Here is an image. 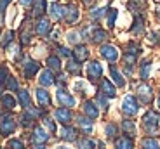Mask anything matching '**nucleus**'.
I'll use <instances>...</instances> for the list:
<instances>
[{
  "mask_svg": "<svg viewBox=\"0 0 160 149\" xmlns=\"http://www.w3.org/2000/svg\"><path fill=\"white\" fill-rule=\"evenodd\" d=\"M72 56H73V59L78 61V63L87 61L89 59V49H87V45H82V44L75 45V49L72 50Z\"/></svg>",
  "mask_w": 160,
  "mask_h": 149,
  "instance_id": "nucleus-14",
  "label": "nucleus"
},
{
  "mask_svg": "<svg viewBox=\"0 0 160 149\" xmlns=\"http://www.w3.org/2000/svg\"><path fill=\"white\" fill-rule=\"evenodd\" d=\"M42 121H44V125L49 128V132H56V123H54V121H52L51 118H47V116H45Z\"/></svg>",
  "mask_w": 160,
  "mask_h": 149,
  "instance_id": "nucleus-43",
  "label": "nucleus"
},
{
  "mask_svg": "<svg viewBox=\"0 0 160 149\" xmlns=\"http://www.w3.org/2000/svg\"><path fill=\"white\" fill-rule=\"evenodd\" d=\"M141 146H143V149H160V144L158 141H155V139L148 137V139H143V142H141Z\"/></svg>",
  "mask_w": 160,
  "mask_h": 149,
  "instance_id": "nucleus-32",
  "label": "nucleus"
},
{
  "mask_svg": "<svg viewBox=\"0 0 160 149\" xmlns=\"http://www.w3.org/2000/svg\"><path fill=\"white\" fill-rule=\"evenodd\" d=\"M122 128H124V132L129 133V135H134V133H136V125H134L132 120H124L122 121Z\"/></svg>",
  "mask_w": 160,
  "mask_h": 149,
  "instance_id": "nucleus-31",
  "label": "nucleus"
},
{
  "mask_svg": "<svg viewBox=\"0 0 160 149\" xmlns=\"http://www.w3.org/2000/svg\"><path fill=\"white\" fill-rule=\"evenodd\" d=\"M138 97H139V101L143 102V104H150L152 99H153V94H152L150 85H146V83L138 85Z\"/></svg>",
  "mask_w": 160,
  "mask_h": 149,
  "instance_id": "nucleus-11",
  "label": "nucleus"
},
{
  "mask_svg": "<svg viewBox=\"0 0 160 149\" xmlns=\"http://www.w3.org/2000/svg\"><path fill=\"white\" fill-rule=\"evenodd\" d=\"M0 24H2V11H0Z\"/></svg>",
  "mask_w": 160,
  "mask_h": 149,
  "instance_id": "nucleus-52",
  "label": "nucleus"
},
{
  "mask_svg": "<svg viewBox=\"0 0 160 149\" xmlns=\"http://www.w3.org/2000/svg\"><path fill=\"white\" fill-rule=\"evenodd\" d=\"M99 92L104 97H115L117 95V89L113 87V83L108 78H101L99 80Z\"/></svg>",
  "mask_w": 160,
  "mask_h": 149,
  "instance_id": "nucleus-12",
  "label": "nucleus"
},
{
  "mask_svg": "<svg viewBox=\"0 0 160 149\" xmlns=\"http://www.w3.org/2000/svg\"><path fill=\"white\" fill-rule=\"evenodd\" d=\"M66 69H68L70 75H75V77H78L80 73H82V66H80L78 61H68V64H66Z\"/></svg>",
  "mask_w": 160,
  "mask_h": 149,
  "instance_id": "nucleus-28",
  "label": "nucleus"
},
{
  "mask_svg": "<svg viewBox=\"0 0 160 149\" xmlns=\"http://www.w3.org/2000/svg\"><path fill=\"white\" fill-rule=\"evenodd\" d=\"M77 125L84 133H91L92 132V120L89 116H78L77 118Z\"/></svg>",
  "mask_w": 160,
  "mask_h": 149,
  "instance_id": "nucleus-21",
  "label": "nucleus"
},
{
  "mask_svg": "<svg viewBox=\"0 0 160 149\" xmlns=\"http://www.w3.org/2000/svg\"><path fill=\"white\" fill-rule=\"evenodd\" d=\"M104 132H106L108 137H115V135H117V125H115V123H108L106 128H104Z\"/></svg>",
  "mask_w": 160,
  "mask_h": 149,
  "instance_id": "nucleus-41",
  "label": "nucleus"
},
{
  "mask_svg": "<svg viewBox=\"0 0 160 149\" xmlns=\"http://www.w3.org/2000/svg\"><path fill=\"white\" fill-rule=\"evenodd\" d=\"M84 2H85V4H89V2H91V0H84Z\"/></svg>",
  "mask_w": 160,
  "mask_h": 149,
  "instance_id": "nucleus-53",
  "label": "nucleus"
},
{
  "mask_svg": "<svg viewBox=\"0 0 160 149\" xmlns=\"http://www.w3.org/2000/svg\"><path fill=\"white\" fill-rule=\"evenodd\" d=\"M14 130H16V120H14V116L5 114V116L0 118V135L9 137L11 133H14Z\"/></svg>",
  "mask_w": 160,
  "mask_h": 149,
  "instance_id": "nucleus-2",
  "label": "nucleus"
},
{
  "mask_svg": "<svg viewBox=\"0 0 160 149\" xmlns=\"http://www.w3.org/2000/svg\"><path fill=\"white\" fill-rule=\"evenodd\" d=\"M61 139H64V141H75L77 139V130L75 128H72V127H68V125H64L63 128H61Z\"/></svg>",
  "mask_w": 160,
  "mask_h": 149,
  "instance_id": "nucleus-24",
  "label": "nucleus"
},
{
  "mask_svg": "<svg viewBox=\"0 0 160 149\" xmlns=\"http://www.w3.org/2000/svg\"><path fill=\"white\" fill-rule=\"evenodd\" d=\"M104 14V9L103 7H94L91 12H89V16H91V19H99L101 16Z\"/></svg>",
  "mask_w": 160,
  "mask_h": 149,
  "instance_id": "nucleus-39",
  "label": "nucleus"
},
{
  "mask_svg": "<svg viewBox=\"0 0 160 149\" xmlns=\"http://www.w3.org/2000/svg\"><path fill=\"white\" fill-rule=\"evenodd\" d=\"M7 146H9V149H24L23 142H21V141H18V139H11Z\"/></svg>",
  "mask_w": 160,
  "mask_h": 149,
  "instance_id": "nucleus-42",
  "label": "nucleus"
},
{
  "mask_svg": "<svg viewBox=\"0 0 160 149\" xmlns=\"http://www.w3.org/2000/svg\"><path fill=\"white\" fill-rule=\"evenodd\" d=\"M51 30H52L51 21L45 19L44 16L38 17V21L35 23V33H37V35H38V36H47L49 33H51Z\"/></svg>",
  "mask_w": 160,
  "mask_h": 149,
  "instance_id": "nucleus-7",
  "label": "nucleus"
},
{
  "mask_svg": "<svg viewBox=\"0 0 160 149\" xmlns=\"http://www.w3.org/2000/svg\"><path fill=\"white\" fill-rule=\"evenodd\" d=\"M99 54L103 59L110 61V63H115L118 59V49L115 45H110V44H103L99 47Z\"/></svg>",
  "mask_w": 160,
  "mask_h": 149,
  "instance_id": "nucleus-5",
  "label": "nucleus"
},
{
  "mask_svg": "<svg viewBox=\"0 0 160 149\" xmlns=\"http://www.w3.org/2000/svg\"><path fill=\"white\" fill-rule=\"evenodd\" d=\"M47 11V0H33L32 2V16L42 17Z\"/></svg>",
  "mask_w": 160,
  "mask_h": 149,
  "instance_id": "nucleus-15",
  "label": "nucleus"
},
{
  "mask_svg": "<svg viewBox=\"0 0 160 149\" xmlns=\"http://www.w3.org/2000/svg\"><path fill=\"white\" fill-rule=\"evenodd\" d=\"M110 73H112V80L115 81L117 87H120V89H122V87H125V80H124V77L120 75V71H118V69H117L113 64L110 66Z\"/></svg>",
  "mask_w": 160,
  "mask_h": 149,
  "instance_id": "nucleus-23",
  "label": "nucleus"
},
{
  "mask_svg": "<svg viewBox=\"0 0 160 149\" xmlns=\"http://www.w3.org/2000/svg\"><path fill=\"white\" fill-rule=\"evenodd\" d=\"M32 2H33V0H19L21 5H32Z\"/></svg>",
  "mask_w": 160,
  "mask_h": 149,
  "instance_id": "nucleus-48",
  "label": "nucleus"
},
{
  "mask_svg": "<svg viewBox=\"0 0 160 149\" xmlns=\"http://www.w3.org/2000/svg\"><path fill=\"white\" fill-rule=\"evenodd\" d=\"M82 111H84V114L89 116L91 120H96V118L99 116V109H98V106H96L94 101H84V104H82Z\"/></svg>",
  "mask_w": 160,
  "mask_h": 149,
  "instance_id": "nucleus-13",
  "label": "nucleus"
},
{
  "mask_svg": "<svg viewBox=\"0 0 160 149\" xmlns=\"http://www.w3.org/2000/svg\"><path fill=\"white\" fill-rule=\"evenodd\" d=\"M16 99H14V95H11V94H2L0 95V104H2V108H5L7 111H11V109L16 108Z\"/></svg>",
  "mask_w": 160,
  "mask_h": 149,
  "instance_id": "nucleus-22",
  "label": "nucleus"
},
{
  "mask_svg": "<svg viewBox=\"0 0 160 149\" xmlns=\"http://www.w3.org/2000/svg\"><path fill=\"white\" fill-rule=\"evenodd\" d=\"M87 78L89 81H98L103 78V64L98 61H91L87 64Z\"/></svg>",
  "mask_w": 160,
  "mask_h": 149,
  "instance_id": "nucleus-4",
  "label": "nucleus"
},
{
  "mask_svg": "<svg viewBox=\"0 0 160 149\" xmlns=\"http://www.w3.org/2000/svg\"><path fill=\"white\" fill-rule=\"evenodd\" d=\"M158 113H155V111H148V113L143 116V128L146 130V133H155L157 128H158Z\"/></svg>",
  "mask_w": 160,
  "mask_h": 149,
  "instance_id": "nucleus-1",
  "label": "nucleus"
},
{
  "mask_svg": "<svg viewBox=\"0 0 160 149\" xmlns=\"http://www.w3.org/2000/svg\"><path fill=\"white\" fill-rule=\"evenodd\" d=\"M45 63H47V68L51 69V71H61V59H59V56H49Z\"/></svg>",
  "mask_w": 160,
  "mask_h": 149,
  "instance_id": "nucleus-25",
  "label": "nucleus"
},
{
  "mask_svg": "<svg viewBox=\"0 0 160 149\" xmlns=\"http://www.w3.org/2000/svg\"><path fill=\"white\" fill-rule=\"evenodd\" d=\"M150 69H152V64H150V61H144L143 64H141V69H139V75L143 80H146V78L150 77Z\"/></svg>",
  "mask_w": 160,
  "mask_h": 149,
  "instance_id": "nucleus-36",
  "label": "nucleus"
},
{
  "mask_svg": "<svg viewBox=\"0 0 160 149\" xmlns=\"http://www.w3.org/2000/svg\"><path fill=\"white\" fill-rule=\"evenodd\" d=\"M38 71H40V64L37 63V61H30L28 59L23 64V77L26 78V80H32Z\"/></svg>",
  "mask_w": 160,
  "mask_h": 149,
  "instance_id": "nucleus-8",
  "label": "nucleus"
},
{
  "mask_svg": "<svg viewBox=\"0 0 160 149\" xmlns=\"http://www.w3.org/2000/svg\"><path fill=\"white\" fill-rule=\"evenodd\" d=\"M49 14H51V19L61 21V19H64V7L61 4H52L49 7Z\"/></svg>",
  "mask_w": 160,
  "mask_h": 149,
  "instance_id": "nucleus-19",
  "label": "nucleus"
},
{
  "mask_svg": "<svg viewBox=\"0 0 160 149\" xmlns=\"http://www.w3.org/2000/svg\"><path fill=\"white\" fill-rule=\"evenodd\" d=\"M58 56H61V57H70V56H72V52H70L66 47H61V45H59V47H58Z\"/></svg>",
  "mask_w": 160,
  "mask_h": 149,
  "instance_id": "nucleus-44",
  "label": "nucleus"
},
{
  "mask_svg": "<svg viewBox=\"0 0 160 149\" xmlns=\"http://www.w3.org/2000/svg\"><path fill=\"white\" fill-rule=\"evenodd\" d=\"M122 111H124V114H127V116H134V114L139 111V104H138L136 97L125 95L124 101H122Z\"/></svg>",
  "mask_w": 160,
  "mask_h": 149,
  "instance_id": "nucleus-3",
  "label": "nucleus"
},
{
  "mask_svg": "<svg viewBox=\"0 0 160 149\" xmlns=\"http://www.w3.org/2000/svg\"><path fill=\"white\" fill-rule=\"evenodd\" d=\"M92 42L94 44H103L106 38H108V33L104 31V30H101V28H96L94 31H92Z\"/></svg>",
  "mask_w": 160,
  "mask_h": 149,
  "instance_id": "nucleus-26",
  "label": "nucleus"
},
{
  "mask_svg": "<svg viewBox=\"0 0 160 149\" xmlns=\"http://www.w3.org/2000/svg\"><path fill=\"white\" fill-rule=\"evenodd\" d=\"M127 50H125V54H131V56H136L138 57V54L141 52V47L136 44V42H131V44H127Z\"/></svg>",
  "mask_w": 160,
  "mask_h": 149,
  "instance_id": "nucleus-35",
  "label": "nucleus"
},
{
  "mask_svg": "<svg viewBox=\"0 0 160 149\" xmlns=\"http://www.w3.org/2000/svg\"><path fill=\"white\" fill-rule=\"evenodd\" d=\"M18 102H19V106L24 109L32 106V99H30V94L26 89H18Z\"/></svg>",
  "mask_w": 160,
  "mask_h": 149,
  "instance_id": "nucleus-20",
  "label": "nucleus"
},
{
  "mask_svg": "<svg viewBox=\"0 0 160 149\" xmlns=\"http://www.w3.org/2000/svg\"><path fill=\"white\" fill-rule=\"evenodd\" d=\"M68 42H72V44H75V42H78V33H77V31H72V33H68Z\"/></svg>",
  "mask_w": 160,
  "mask_h": 149,
  "instance_id": "nucleus-45",
  "label": "nucleus"
},
{
  "mask_svg": "<svg viewBox=\"0 0 160 149\" xmlns=\"http://www.w3.org/2000/svg\"><path fill=\"white\" fill-rule=\"evenodd\" d=\"M0 114H2V109H0Z\"/></svg>",
  "mask_w": 160,
  "mask_h": 149,
  "instance_id": "nucleus-55",
  "label": "nucleus"
},
{
  "mask_svg": "<svg viewBox=\"0 0 160 149\" xmlns=\"http://www.w3.org/2000/svg\"><path fill=\"white\" fill-rule=\"evenodd\" d=\"M77 146H78V149H96V142L91 141V139H87V137L80 139Z\"/></svg>",
  "mask_w": 160,
  "mask_h": 149,
  "instance_id": "nucleus-34",
  "label": "nucleus"
},
{
  "mask_svg": "<svg viewBox=\"0 0 160 149\" xmlns=\"http://www.w3.org/2000/svg\"><path fill=\"white\" fill-rule=\"evenodd\" d=\"M78 17H80V12H78V7H77V5L70 4V5L64 7V21L68 24H75L77 21H78Z\"/></svg>",
  "mask_w": 160,
  "mask_h": 149,
  "instance_id": "nucleus-10",
  "label": "nucleus"
},
{
  "mask_svg": "<svg viewBox=\"0 0 160 149\" xmlns=\"http://www.w3.org/2000/svg\"><path fill=\"white\" fill-rule=\"evenodd\" d=\"M54 118H56L59 123H63V125H68L70 121H72L73 114H72V111H70V108L61 106V108H58L56 111H54Z\"/></svg>",
  "mask_w": 160,
  "mask_h": 149,
  "instance_id": "nucleus-9",
  "label": "nucleus"
},
{
  "mask_svg": "<svg viewBox=\"0 0 160 149\" xmlns=\"http://www.w3.org/2000/svg\"><path fill=\"white\" fill-rule=\"evenodd\" d=\"M157 106H158V109H160V92H158V101H157Z\"/></svg>",
  "mask_w": 160,
  "mask_h": 149,
  "instance_id": "nucleus-50",
  "label": "nucleus"
},
{
  "mask_svg": "<svg viewBox=\"0 0 160 149\" xmlns=\"http://www.w3.org/2000/svg\"><path fill=\"white\" fill-rule=\"evenodd\" d=\"M132 139L131 137H118L115 141V147L117 149H132Z\"/></svg>",
  "mask_w": 160,
  "mask_h": 149,
  "instance_id": "nucleus-27",
  "label": "nucleus"
},
{
  "mask_svg": "<svg viewBox=\"0 0 160 149\" xmlns=\"http://www.w3.org/2000/svg\"><path fill=\"white\" fill-rule=\"evenodd\" d=\"M58 149H68V147H58Z\"/></svg>",
  "mask_w": 160,
  "mask_h": 149,
  "instance_id": "nucleus-54",
  "label": "nucleus"
},
{
  "mask_svg": "<svg viewBox=\"0 0 160 149\" xmlns=\"http://www.w3.org/2000/svg\"><path fill=\"white\" fill-rule=\"evenodd\" d=\"M117 16H118V11H117V9H110V11L106 12V24H108V28H113V26H115Z\"/></svg>",
  "mask_w": 160,
  "mask_h": 149,
  "instance_id": "nucleus-29",
  "label": "nucleus"
},
{
  "mask_svg": "<svg viewBox=\"0 0 160 149\" xmlns=\"http://www.w3.org/2000/svg\"><path fill=\"white\" fill-rule=\"evenodd\" d=\"M11 2H12V0H0V11L4 12L5 9L9 7V4H11Z\"/></svg>",
  "mask_w": 160,
  "mask_h": 149,
  "instance_id": "nucleus-46",
  "label": "nucleus"
},
{
  "mask_svg": "<svg viewBox=\"0 0 160 149\" xmlns=\"http://www.w3.org/2000/svg\"><path fill=\"white\" fill-rule=\"evenodd\" d=\"M96 104H99V108H103L104 111L108 109V101H106V97H104L103 94H98L96 95Z\"/></svg>",
  "mask_w": 160,
  "mask_h": 149,
  "instance_id": "nucleus-40",
  "label": "nucleus"
},
{
  "mask_svg": "<svg viewBox=\"0 0 160 149\" xmlns=\"http://www.w3.org/2000/svg\"><path fill=\"white\" fill-rule=\"evenodd\" d=\"M38 83H40V87H51V85L56 83V80H54V75H52V71H51L49 68L40 71Z\"/></svg>",
  "mask_w": 160,
  "mask_h": 149,
  "instance_id": "nucleus-16",
  "label": "nucleus"
},
{
  "mask_svg": "<svg viewBox=\"0 0 160 149\" xmlns=\"http://www.w3.org/2000/svg\"><path fill=\"white\" fill-rule=\"evenodd\" d=\"M131 31L132 33H141L143 31V17H136V21H134V24H132Z\"/></svg>",
  "mask_w": 160,
  "mask_h": 149,
  "instance_id": "nucleus-38",
  "label": "nucleus"
},
{
  "mask_svg": "<svg viewBox=\"0 0 160 149\" xmlns=\"http://www.w3.org/2000/svg\"><path fill=\"white\" fill-rule=\"evenodd\" d=\"M12 40H14V31H11V30H9V31H5L4 36H2V40H0V47L7 49L9 45H11Z\"/></svg>",
  "mask_w": 160,
  "mask_h": 149,
  "instance_id": "nucleus-30",
  "label": "nucleus"
},
{
  "mask_svg": "<svg viewBox=\"0 0 160 149\" xmlns=\"http://www.w3.org/2000/svg\"><path fill=\"white\" fill-rule=\"evenodd\" d=\"M7 78H9V69H7V66H0V95H2V87L5 85V81H7Z\"/></svg>",
  "mask_w": 160,
  "mask_h": 149,
  "instance_id": "nucleus-33",
  "label": "nucleus"
},
{
  "mask_svg": "<svg viewBox=\"0 0 160 149\" xmlns=\"http://www.w3.org/2000/svg\"><path fill=\"white\" fill-rule=\"evenodd\" d=\"M56 99L61 106H64V108H73V106H75V97L70 92H66L64 89H59L56 92Z\"/></svg>",
  "mask_w": 160,
  "mask_h": 149,
  "instance_id": "nucleus-6",
  "label": "nucleus"
},
{
  "mask_svg": "<svg viewBox=\"0 0 160 149\" xmlns=\"http://www.w3.org/2000/svg\"><path fill=\"white\" fill-rule=\"evenodd\" d=\"M33 149H45V147L42 144H35V147H33Z\"/></svg>",
  "mask_w": 160,
  "mask_h": 149,
  "instance_id": "nucleus-49",
  "label": "nucleus"
},
{
  "mask_svg": "<svg viewBox=\"0 0 160 149\" xmlns=\"http://www.w3.org/2000/svg\"><path fill=\"white\" fill-rule=\"evenodd\" d=\"M157 16H158V17H160V7H158V9H157Z\"/></svg>",
  "mask_w": 160,
  "mask_h": 149,
  "instance_id": "nucleus-51",
  "label": "nucleus"
},
{
  "mask_svg": "<svg viewBox=\"0 0 160 149\" xmlns=\"http://www.w3.org/2000/svg\"><path fill=\"white\" fill-rule=\"evenodd\" d=\"M47 139H49V133L45 132L42 127H35V128H33L32 141L35 142V144H44V142H47Z\"/></svg>",
  "mask_w": 160,
  "mask_h": 149,
  "instance_id": "nucleus-18",
  "label": "nucleus"
},
{
  "mask_svg": "<svg viewBox=\"0 0 160 149\" xmlns=\"http://www.w3.org/2000/svg\"><path fill=\"white\" fill-rule=\"evenodd\" d=\"M5 89H7V90H18V89H19V85H18V80H16L14 77H11V75H9L7 81H5Z\"/></svg>",
  "mask_w": 160,
  "mask_h": 149,
  "instance_id": "nucleus-37",
  "label": "nucleus"
},
{
  "mask_svg": "<svg viewBox=\"0 0 160 149\" xmlns=\"http://www.w3.org/2000/svg\"><path fill=\"white\" fill-rule=\"evenodd\" d=\"M58 83H59V85H66V77H64V75H59V77H58Z\"/></svg>",
  "mask_w": 160,
  "mask_h": 149,
  "instance_id": "nucleus-47",
  "label": "nucleus"
},
{
  "mask_svg": "<svg viewBox=\"0 0 160 149\" xmlns=\"http://www.w3.org/2000/svg\"><path fill=\"white\" fill-rule=\"evenodd\" d=\"M35 95H37V102L40 104V108H49L51 106V95H49V92L45 89H37L35 90Z\"/></svg>",
  "mask_w": 160,
  "mask_h": 149,
  "instance_id": "nucleus-17",
  "label": "nucleus"
}]
</instances>
